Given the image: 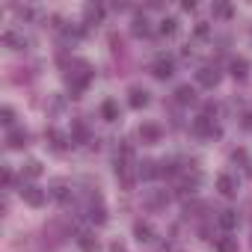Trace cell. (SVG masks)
Returning a JSON list of instances; mask_svg holds the SVG:
<instances>
[{"label":"cell","mask_w":252,"mask_h":252,"mask_svg":"<svg viewBox=\"0 0 252 252\" xmlns=\"http://www.w3.org/2000/svg\"><path fill=\"white\" fill-rule=\"evenodd\" d=\"M110 252H128V246H125V243H119V240H116V243L110 246Z\"/></svg>","instance_id":"obj_33"},{"label":"cell","mask_w":252,"mask_h":252,"mask_svg":"<svg viewBox=\"0 0 252 252\" xmlns=\"http://www.w3.org/2000/svg\"><path fill=\"white\" fill-rule=\"evenodd\" d=\"M51 196H54L57 202H68V190H65V184H57V187L51 190Z\"/></svg>","instance_id":"obj_29"},{"label":"cell","mask_w":252,"mask_h":252,"mask_svg":"<svg viewBox=\"0 0 252 252\" xmlns=\"http://www.w3.org/2000/svg\"><path fill=\"white\" fill-rule=\"evenodd\" d=\"M45 140L51 143V149H54V152H65V146H68L65 134H60L57 128H48V131H45Z\"/></svg>","instance_id":"obj_12"},{"label":"cell","mask_w":252,"mask_h":252,"mask_svg":"<svg viewBox=\"0 0 252 252\" xmlns=\"http://www.w3.org/2000/svg\"><path fill=\"white\" fill-rule=\"evenodd\" d=\"M6 146L9 149H27L30 146V134L24 128H9L6 131Z\"/></svg>","instance_id":"obj_7"},{"label":"cell","mask_w":252,"mask_h":252,"mask_svg":"<svg viewBox=\"0 0 252 252\" xmlns=\"http://www.w3.org/2000/svg\"><path fill=\"white\" fill-rule=\"evenodd\" d=\"M152 74H155L158 80H169V77L175 74V60L166 57V54H160V57L152 63Z\"/></svg>","instance_id":"obj_2"},{"label":"cell","mask_w":252,"mask_h":252,"mask_svg":"<svg viewBox=\"0 0 252 252\" xmlns=\"http://www.w3.org/2000/svg\"><path fill=\"white\" fill-rule=\"evenodd\" d=\"M104 18V6H86V21H101Z\"/></svg>","instance_id":"obj_27"},{"label":"cell","mask_w":252,"mask_h":252,"mask_svg":"<svg viewBox=\"0 0 252 252\" xmlns=\"http://www.w3.org/2000/svg\"><path fill=\"white\" fill-rule=\"evenodd\" d=\"M160 137H163V128H160V125H155V122H146V125H140V140H143L146 146H155V143H160Z\"/></svg>","instance_id":"obj_6"},{"label":"cell","mask_w":252,"mask_h":252,"mask_svg":"<svg viewBox=\"0 0 252 252\" xmlns=\"http://www.w3.org/2000/svg\"><path fill=\"white\" fill-rule=\"evenodd\" d=\"M92 80V65L89 63H83V60H77L74 63V71L68 74V86H71V92H74V98H80V92L86 89V83Z\"/></svg>","instance_id":"obj_1"},{"label":"cell","mask_w":252,"mask_h":252,"mask_svg":"<svg viewBox=\"0 0 252 252\" xmlns=\"http://www.w3.org/2000/svg\"><path fill=\"white\" fill-rule=\"evenodd\" d=\"M86 217L95 222V225H104L107 222V208H104V202H101V196L95 193L92 199H89V208H86Z\"/></svg>","instance_id":"obj_5"},{"label":"cell","mask_w":252,"mask_h":252,"mask_svg":"<svg viewBox=\"0 0 252 252\" xmlns=\"http://www.w3.org/2000/svg\"><path fill=\"white\" fill-rule=\"evenodd\" d=\"M77 246L83 252H98V240L89 234V231H77Z\"/></svg>","instance_id":"obj_17"},{"label":"cell","mask_w":252,"mask_h":252,"mask_svg":"<svg viewBox=\"0 0 252 252\" xmlns=\"http://www.w3.org/2000/svg\"><path fill=\"white\" fill-rule=\"evenodd\" d=\"M3 42H6L9 48H15V51L27 48V39H24L21 33H15V30H6V33H3Z\"/></svg>","instance_id":"obj_19"},{"label":"cell","mask_w":252,"mask_h":252,"mask_svg":"<svg viewBox=\"0 0 252 252\" xmlns=\"http://www.w3.org/2000/svg\"><path fill=\"white\" fill-rule=\"evenodd\" d=\"M166 202H169V196H166V190H163V193H152V196L146 199V205H149V208H163Z\"/></svg>","instance_id":"obj_24"},{"label":"cell","mask_w":252,"mask_h":252,"mask_svg":"<svg viewBox=\"0 0 252 252\" xmlns=\"http://www.w3.org/2000/svg\"><path fill=\"white\" fill-rule=\"evenodd\" d=\"M158 30H160V36H175V33H178V18H172V15L163 18Z\"/></svg>","instance_id":"obj_23"},{"label":"cell","mask_w":252,"mask_h":252,"mask_svg":"<svg viewBox=\"0 0 252 252\" xmlns=\"http://www.w3.org/2000/svg\"><path fill=\"white\" fill-rule=\"evenodd\" d=\"M214 15L217 18H231V6L228 3H214Z\"/></svg>","instance_id":"obj_28"},{"label":"cell","mask_w":252,"mask_h":252,"mask_svg":"<svg viewBox=\"0 0 252 252\" xmlns=\"http://www.w3.org/2000/svg\"><path fill=\"white\" fill-rule=\"evenodd\" d=\"M214 113H217V104H211V101H208V104L202 107V116H205V119H211Z\"/></svg>","instance_id":"obj_31"},{"label":"cell","mask_w":252,"mask_h":252,"mask_svg":"<svg viewBox=\"0 0 252 252\" xmlns=\"http://www.w3.org/2000/svg\"><path fill=\"white\" fill-rule=\"evenodd\" d=\"M101 119H104V122H116V119H119V104H116L113 98H107V101L101 104Z\"/></svg>","instance_id":"obj_16"},{"label":"cell","mask_w":252,"mask_h":252,"mask_svg":"<svg viewBox=\"0 0 252 252\" xmlns=\"http://www.w3.org/2000/svg\"><path fill=\"white\" fill-rule=\"evenodd\" d=\"M217 190L222 193V196H237V181H234V175H228V172H222L220 178H217Z\"/></svg>","instance_id":"obj_9"},{"label":"cell","mask_w":252,"mask_h":252,"mask_svg":"<svg viewBox=\"0 0 252 252\" xmlns=\"http://www.w3.org/2000/svg\"><path fill=\"white\" fill-rule=\"evenodd\" d=\"M214 252H237V240L234 237H217L214 240Z\"/></svg>","instance_id":"obj_21"},{"label":"cell","mask_w":252,"mask_h":252,"mask_svg":"<svg viewBox=\"0 0 252 252\" xmlns=\"http://www.w3.org/2000/svg\"><path fill=\"white\" fill-rule=\"evenodd\" d=\"M110 45H113V51H116V54L122 51V39H119V36H110Z\"/></svg>","instance_id":"obj_32"},{"label":"cell","mask_w":252,"mask_h":252,"mask_svg":"<svg viewBox=\"0 0 252 252\" xmlns=\"http://www.w3.org/2000/svg\"><path fill=\"white\" fill-rule=\"evenodd\" d=\"M134 237H137L140 243H152V240H155V228L140 220V222H134Z\"/></svg>","instance_id":"obj_13"},{"label":"cell","mask_w":252,"mask_h":252,"mask_svg":"<svg viewBox=\"0 0 252 252\" xmlns=\"http://www.w3.org/2000/svg\"><path fill=\"white\" fill-rule=\"evenodd\" d=\"M131 33H134V36H149V33H152L149 18H146V15H137V18H134V24H131Z\"/></svg>","instance_id":"obj_18"},{"label":"cell","mask_w":252,"mask_h":252,"mask_svg":"<svg viewBox=\"0 0 252 252\" xmlns=\"http://www.w3.org/2000/svg\"><path fill=\"white\" fill-rule=\"evenodd\" d=\"M71 140L74 143H89V128H86L83 122H74L71 125Z\"/></svg>","instance_id":"obj_22"},{"label":"cell","mask_w":252,"mask_h":252,"mask_svg":"<svg viewBox=\"0 0 252 252\" xmlns=\"http://www.w3.org/2000/svg\"><path fill=\"white\" fill-rule=\"evenodd\" d=\"M0 122H3L6 128H15V110L12 107H3V110H0Z\"/></svg>","instance_id":"obj_26"},{"label":"cell","mask_w":252,"mask_h":252,"mask_svg":"<svg viewBox=\"0 0 252 252\" xmlns=\"http://www.w3.org/2000/svg\"><path fill=\"white\" fill-rule=\"evenodd\" d=\"M196 80H199V86L214 89V86L222 80V74H220V68H217V65H202V68L196 71Z\"/></svg>","instance_id":"obj_4"},{"label":"cell","mask_w":252,"mask_h":252,"mask_svg":"<svg viewBox=\"0 0 252 252\" xmlns=\"http://www.w3.org/2000/svg\"><path fill=\"white\" fill-rule=\"evenodd\" d=\"M193 128H196V134H202V137H220V125H214V119L199 116V119L193 122Z\"/></svg>","instance_id":"obj_8"},{"label":"cell","mask_w":252,"mask_h":252,"mask_svg":"<svg viewBox=\"0 0 252 252\" xmlns=\"http://www.w3.org/2000/svg\"><path fill=\"white\" fill-rule=\"evenodd\" d=\"M243 128H249V131H252V113H246V116H243Z\"/></svg>","instance_id":"obj_34"},{"label":"cell","mask_w":252,"mask_h":252,"mask_svg":"<svg viewBox=\"0 0 252 252\" xmlns=\"http://www.w3.org/2000/svg\"><path fill=\"white\" fill-rule=\"evenodd\" d=\"M217 222L225 228V231H231L234 225H237V211H220V217H217Z\"/></svg>","instance_id":"obj_20"},{"label":"cell","mask_w":252,"mask_h":252,"mask_svg":"<svg viewBox=\"0 0 252 252\" xmlns=\"http://www.w3.org/2000/svg\"><path fill=\"white\" fill-rule=\"evenodd\" d=\"M18 193H21V199H24L30 208H42V205H45V190L36 187V184H24V181H21Z\"/></svg>","instance_id":"obj_3"},{"label":"cell","mask_w":252,"mask_h":252,"mask_svg":"<svg viewBox=\"0 0 252 252\" xmlns=\"http://www.w3.org/2000/svg\"><path fill=\"white\" fill-rule=\"evenodd\" d=\"M228 71H231L234 80H246V77H249V63H246L243 57H234V60L228 63Z\"/></svg>","instance_id":"obj_10"},{"label":"cell","mask_w":252,"mask_h":252,"mask_svg":"<svg viewBox=\"0 0 252 252\" xmlns=\"http://www.w3.org/2000/svg\"><path fill=\"white\" fill-rule=\"evenodd\" d=\"M137 175H140L143 181H152V178L160 175V163H155V160H143V163H137Z\"/></svg>","instance_id":"obj_11"},{"label":"cell","mask_w":252,"mask_h":252,"mask_svg":"<svg viewBox=\"0 0 252 252\" xmlns=\"http://www.w3.org/2000/svg\"><path fill=\"white\" fill-rule=\"evenodd\" d=\"M208 33H211V27H208L205 21H199V24H196V36H199V39H205Z\"/></svg>","instance_id":"obj_30"},{"label":"cell","mask_w":252,"mask_h":252,"mask_svg":"<svg viewBox=\"0 0 252 252\" xmlns=\"http://www.w3.org/2000/svg\"><path fill=\"white\" fill-rule=\"evenodd\" d=\"M24 175H27V178H39V175H42V163H39V160H27V163H24Z\"/></svg>","instance_id":"obj_25"},{"label":"cell","mask_w":252,"mask_h":252,"mask_svg":"<svg viewBox=\"0 0 252 252\" xmlns=\"http://www.w3.org/2000/svg\"><path fill=\"white\" fill-rule=\"evenodd\" d=\"M175 101H178V104H184V107H187V104H196V89H193L190 83L178 86V89H175Z\"/></svg>","instance_id":"obj_14"},{"label":"cell","mask_w":252,"mask_h":252,"mask_svg":"<svg viewBox=\"0 0 252 252\" xmlns=\"http://www.w3.org/2000/svg\"><path fill=\"white\" fill-rule=\"evenodd\" d=\"M128 104H131L134 110L146 107V104H149V92H146V89H140V86H134V89L128 92Z\"/></svg>","instance_id":"obj_15"}]
</instances>
